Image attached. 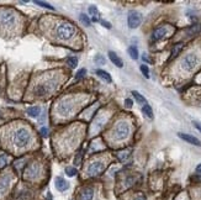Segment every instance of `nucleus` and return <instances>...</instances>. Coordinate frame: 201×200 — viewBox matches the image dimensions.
<instances>
[{
  "label": "nucleus",
  "mask_w": 201,
  "mask_h": 200,
  "mask_svg": "<svg viewBox=\"0 0 201 200\" xmlns=\"http://www.w3.org/2000/svg\"><path fill=\"white\" fill-rule=\"evenodd\" d=\"M18 13L11 9H0V34H11L18 26Z\"/></svg>",
  "instance_id": "1"
},
{
  "label": "nucleus",
  "mask_w": 201,
  "mask_h": 200,
  "mask_svg": "<svg viewBox=\"0 0 201 200\" xmlns=\"http://www.w3.org/2000/svg\"><path fill=\"white\" fill-rule=\"evenodd\" d=\"M54 36L57 40H60L63 42L74 41L77 37V29L74 27L73 24L68 21H59L54 27Z\"/></svg>",
  "instance_id": "2"
},
{
  "label": "nucleus",
  "mask_w": 201,
  "mask_h": 200,
  "mask_svg": "<svg viewBox=\"0 0 201 200\" xmlns=\"http://www.w3.org/2000/svg\"><path fill=\"white\" fill-rule=\"evenodd\" d=\"M31 131L27 127H18L16 130H14L13 132V137H11V142L16 148H23L26 147L30 141H31Z\"/></svg>",
  "instance_id": "3"
},
{
  "label": "nucleus",
  "mask_w": 201,
  "mask_h": 200,
  "mask_svg": "<svg viewBox=\"0 0 201 200\" xmlns=\"http://www.w3.org/2000/svg\"><path fill=\"white\" fill-rule=\"evenodd\" d=\"M57 84H58L57 77H49V78H47V79H43L42 82H40V83L36 85V88H35V94H36V97L43 98V97L49 95V94L57 88Z\"/></svg>",
  "instance_id": "4"
},
{
  "label": "nucleus",
  "mask_w": 201,
  "mask_h": 200,
  "mask_svg": "<svg viewBox=\"0 0 201 200\" xmlns=\"http://www.w3.org/2000/svg\"><path fill=\"white\" fill-rule=\"evenodd\" d=\"M111 139L116 142L126 140L130 135V125L126 121H119L111 130Z\"/></svg>",
  "instance_id": "5"
},
{
  "label": "nucleus",
  "mask_w": 201,
  "mask_h": 200,
  "mask_svg": "<svg viewBox=\"0 0 201 200\" xmlns=\"http://www.w3.org/2000/svg\"><path fill=\"white\" fill-rule=\"evenodd\" d=\"M200 63V58L196 53H188L180 61V67L184 72H193L198 68Z\"/></svg>",
  "instance_id": "6"
},
{
  "label": "nucleus",
  "mask_w": 201,
  "mask_h": 200,
  "mask_svg": "<svg viewBox=\"0 0 201 200\" xmlns=\"http://www.w3.org/2000/svg\"><path fill=\"white\" fill-rule=\"evenodd\" d=\"M74 109H77L74 98H64L57 105V113L60 116H69L74 111Z\"/></svg>",
  "instance_id": "7"
},
{
  "label": "nucleus",
  "mask_w": 201,
  "mask_h": 200,
  "mask_svg": "<svg viewBox=\"0 0 201 200\" xmlns=\"http://www.w3.org/2000/svg\"><path fill=\"white\" fill-rule=\"evenodd\" d=\"M104 169H105V163H104V161L95 160L89 164V167H88V169H86V173H88L89 177H95V176H99L100 173H102Z\"/></svg>",
  "instance_id": "8"
},
{
  "label": "nucleus",
  "mask_w": 201,
  "mask_h": 200,
  "mask_svg": "<svg viewBox=\"0 0 201 200\" xmlns=\"http://www.w3.org/2000/svg\"><path fill=\"white\" fill-rule=\"evenodd\" d=\"M142 22V14L136 11V10H132L128 13V16H127V24L131 29H137Z\"/></svg>",
  "instance_id": "9"
},
{
  "label": "nucleus",
  "mask_w": 201,
  "mask_h": 200,
  "mask_svg": "<svg viewBox=\"0 0 201 200\" xmlns=\"http://www.w3.org/2000/svg\"><path fill=\"white\" fill-rule=\"evenodd\" d=\"M41 173V168L39 163H31L26 167L25 169V178L27 179H35L40 176Z\"/></svg>",
  "instance_id": "10"
},
{
  "label": "nucleus",
  "mask_w": 201,
  "mask_h": 200,
  "mask_svg": "<svg viewBox=\"0 0 201 200\" xmlns=\"http://www.w3.org/2000/svg\"><path fill=\"white\" fill-rule=\"evenodd\" d=\"M167 34H168V29H167L165 26L158 27V29H156V30L153 31V34H152V40L159 41L162 40V39H164V37L167 36Z\"/></svg>",
  "instance_id": "11"
},
{
  "label": "nucleus",
  "mask_w": 201,
  "mask_h": 200,
  "mask_svg": "<svg viewBox=\"0 0 201 200\" xmlns=\"http://www.w3.org/2000/svg\"><path fill=\"white\" fill-rule=\"evenodd\" d=\"M94 198V189L91 187H85L83 188L79 194V199L80 200H93Z\"/></svg>",
  "instance_id": "12"
},
{
  "label": "nucleus",
  "mask_w": 201,
  "mask_h": 200,
  "mask_svg": "<svg viewBox=\"0 0 201 200\" xmlns=\"http://www.w3.org/2000/svg\"><path fill=\"white\" fill-rule=\"evenodd\" d=\"M10 180H11V178H10L9 174H5L0 178V197L6 193V190L10 185Z\"/></svg>",
  "instance_id": "13"
},
{
  "label": "nucleus",
  "mask_w": 201,
  "mask_h": 200,
  "mask_svg": "<svg viewBox=\"0 0 201 200\" xmlns=\"http://www.w3.org/2000/svg\"><path fill=\"white\" fill-rule=\"evenodd\" d=\"M178 136L180 137L181 140L186 141L188 143H191V145H194V146H199V147H201V141L199 140V139H196V137H194V136H191V135L179 132V134H178Z\"/></svg>",
  "instance_id": "14"
},
{
  "label": "nucleus",
  "mask_w": 201,
  "mask_h": 200,
  "mask_svg": "<svg viewBox=\"0 0 201 200\" xmlns=\"http://www.w3.org/2000/svg\"><path fill=\"white\" fill-rule=\"evenodd\" d=\"M54 183H56V188H57L59 192H65V190L69 188V183L64 179V178H62V177H57Z\"/></svg>",
  "instance_id": "15"
},
{
  "label": "nucleus",
  "mask_w": 201,
  "mask_h": 200,
  "mask_svg": "<svg viewBox=\"0 0 201 200\" xmlns=\"http://www.w3.org/2000/svg\"><path fill=\"white\" fill-rule=\"evenodd\" d=\"M109 58H110V61H111L116 67H119V68H121V67L123 66L122 60H121L120 57H119L115 52H112V51H110V52H109Z\"/></svg>",
  "instance_id": "16"
},
{
  "label": "nucleus",
  "mask_w": 201,
  "mask_h": 200,
  "mask_svg": "<svg viewBox=\"0 0 201 200\" xmlns=\"http://www.w3.org/2000/svg\"><path fill=\"white\" fill-rule=\"evenodd\" d=\"M40 113H41L40 106H31V108L27 109V114L30 116H32V118H37L40 115Z\"/></svg>",
  "instance_id": "17"
},
{
  "label": "nucleus",
  "mask_w": 201,
  "mask_h": 200,
  "mask_svg": "<svg viewBox=\"0 0 201 200\" xmlns=\"http://www.w3.org/2000/svg\"><path fill=\"white\" fill-rule=\"evenodd\" d=\"M96 74L100 77L102 80H105L106 83H111V77H110V74L107 73V72H105V71H101V69H98L96 71Z\"/></svg>",
  "instance_id": "18"
},
{
  "label": "nucleus",
  "mask_w": 201,
  "mask_h": 200,
  "mask_svg": "<svg viewBox=\"0 0 201 200\" xmlns=\"http://www.w3.org/2000/svg\"><path fill=\"white\" fill-rule=\"evenodd\" d=\"M142 113H143L148 119H153V110H152V108H151L148 104L143 105V108H142Z\"/></svg>",
  "instance_id": "19"
},
{
  "label": "nucleus",
  "mask_w": 201,
  "mask_h": 200,
  "mask_svg": "<svg viewBox=\"0 0 201 200\" xmlns=\"http://www.w3.org/2000/svg\"><path fill=\"white\" fill-rule=\"evenodd\" d=\"M127 52H128V55H130V57H131L132 60H138V50H137L135 46L128 47Z\"/></svg>",
  "instance_id": "20"
},
{
  "label": "nucleus",
  "mask_w": 201,
  "mask_h": 200,
  "mask_svg": "<svg viewBox=\"0 0 201 200\" xmlns=\"http://www.w3.org/2000/svg\"><path fill=\"white\" fill-rule=\"evenodd\" d=\"M132 95L135 97V99H136V101L138 103V104H141V105H146L147 104V100L144 99V97H142L141 94L138 93V92H132Z\"/></svg>",
  "instance_id": "21"
},
{
  "label": "nucleus",
  "mask_w": 201,
  "mask_h": 200,
  "mask_svg": "<svg viewBox=\"0 0 201 200\" xmlns=\"http://www.w3.org/2000/svg\"><path fill=\"white\" fill-rule=\"evenodd\" d=\"M89 13H90V15L93 16V21H99V18H98V9L95 8V6H89Z\"/></svg>",
  "instance_id": "22"
},
{
  "label": "nucleus",
  "mask_w": 201,
  "mask_h": 200,
  "mask_svg": "<svg viewBox=\"0 0 201 200\" xmlns=\"http://www.w3.org/2000/svg\"><path fill=\"white\" fill-rule=\"evenodd\" d=\"M130 157V151H123V152H120L117 153V158L121 161V162H125L127 161V158Z\"/></svg>",
  "instance_id": "23"
},
{
  "label": "nucleus",
  "mask_w": 201,
  "mask_h": 200,
  "mask_svg": "<svg viewBox=\"0 0 201 200\" xmlns=\"http://www.w3.org/2000/svg\"><path fill=\"white\" fill-rule=\"evenodd\" d=\"M181 48H183V45H181V43H178V45L174 46V48H173V51H172V58H174V57L178 56V53L180 52Z\"/></svg>",
  "instance_id": "24"
},
{
  "label": "nucleus",
  "mask_w": 201,
  "mask_h": 200,
  "mask_svg": "<svg viewBox=\"0 0 201 200\" xmlns=\"http://www.w3.org/2000/svg\"><path fill=\"white\" fill-rule=\"evenodd\" d=\"M65 174H67L68 177H74V176L77 174V169H75L74 167H67V168H65Z\"/></svg>",
  "instance_id": "25"
},
{
  "label": "nucleus",
  "mask_w": 201,
  "mask_h": 200,
  "mask_svg": "<svg viewBox=\"0 0 201 200\" xmlns=\"http://www.w3.org/2000/svg\"><path fill=\"white\" fill-rule=\"evenodd\" d=\"M79 19H80L81 24H84L85 26H90V20H89V18L85 15V14H80V16H79Z\"/></svg>",
  "instance_id": "26"
},
{
  "label": "nucleus",
  "mask_w": 201,
  "mask_h": 200,
  "mask_svg": "<svg viewBox=\"0 0 201 200\" xmlns=\"http://www.w3.org/2000/svg\"><path fill=\"white\" fill-rule=\"evenodd\" d=\"M67 62H68V64H69L72 68H75L77 64H78V60H77L75 57H69V58L67 60Z\"/></svg>",
  "instance_id": "27"
},
{
  "label": "nucleus",
  "mask_w": 201,
  "mask_h": 200,
  "mask_svg": "<svg viewBox=\"0 0 201 200\" xmlns=\"http://www.w3.org/2000/svg\"><path fill=\"white\" fill-rule=\"evenodd\" d=\"M141 72L146 78H149V69H148V67L146 64H142L141 66Z\"/></svg>",
  "instance_id": "28"
},
{
  "label": "nucleus",
  "mask_w": 201,
  "mask_h": 200,
  "mask_svg": "<svg viewBox=\"0 0 201 200\" xmlns=\"http://www.w3.org/2000/svg\"><path fill=\"white\" fill-rule=\"evenodd\" d=\"M35 4H37V5H40V6H42V8H47V9H49V10H53L54 8L53 6H51L48 3H43V1H35Z\"/></svg>",
  "instance_id": "29"
},
{
  "label": "nucleus",
  "mask_w": 201,
  "mask_h": 200,
  "mask_svg": "<svg viewBox=\"0 0 201 200\" xmlns=\"http://www.w3.org/2000/svg\"><path fill=\"white\" fill-rule=\"evenodd\" d=\"M85 74H86V69H85V68H83V69H79V71H78V73L75 74V79H77V80L81 79V78H83V77H84Z\"/></svg>",
  "instance_id": "30"
},
{
  "label": "nucleus",
  "mask_w": 201,
  "mask_h": 200,
  "mask_svg": "<svg viewBox=\"0 0 201 200\" xmlns=\"http://www.w3.org/2000/svg\"><path fill=\"white\" fill-rule=\"evenodd\" d=\"M95 63H99V64H104L105 63V58L100 56V55H98V56H95Z\"/></svg>",
  "instance_id": "31"
},
{
  "label": "nucleus",
  "mask_w": 201,
  "mask_h": 200,
  "mask_svg": "<svg viewBox=\"0 0 201 200\" xmlns=\"http://www.w3.org/2000/svg\"><path fill=\"white\" fill-rule=\"evenodd\" d=\"M5 164H6V156L3 155V156H0V168H3Z\"/></svg>",
  "instance_id": "32"
},
{
  "label": "nucleus",
  "mask_w": 201,
  "mask_h": 200,
  "mask_svg": "<svg viewBox=\"0 0 201 200\" xmlns=\"http://www.w3.org/2000/svg\"><path fill=\"white\" fill-rule=\"evenodd\" d=\"M80 158H81V151L80 152H78V155H77V158L74 161V163L77 164V166H79L80 164Z\"/></svg>",
  "instance_id": "33"
},
{
  "label": "nucleus",
  "mask_w": 201,
  "mask_h": 200,
  "mask_svg": "<svg viewBox=\"0 0 201 200\" xmlns=\"http://www.w3.org/2000/svg\"><path fill=\"white\" fill-rule=\"evenodd\" d=\"M132 100L131 99H126L125 100V105H126V108H132Z\"/></svg>",
  "instance_id": "34"
},
{
  "label": "nucleus",
  "mask_w": 201,
  "mask_h": 200,
  "mask_svg": "<svg viewBox=\"0 0 201 200\" xmlns=\"http://www.w3.org/2000/svg\"><path fill=\"white\" fill-rule=\"evenodd\" d=\"M41 134H42V136H44V137H46V136L48 135V130H47L46 127H42V129H41Z\"/></svg>",
  "instance_id": "35"
},
{
  "label": "nucleus",
  "mask_w": 201,
  "mask_h": 200,
  "mask_svg": "<svg viewBox=\"0 0 201 200\" xmlns=\"http://www.w3.org/2000/svg\"><path fill=\"white\" fill-rule=\"evenodd\" d=\"M101 25L105 26L106 29H111V25H110V22H107V21H101Z\"/></svg>",
  "instance_id": "36"
},
{
  "label": "nucleus",
  "mask_w": 201,
  "mask_h": 200,
  "mask_svg": "<svg viewBox=\"0 0 201 200\" xmlns=\"http://www.w3.org/2000/svg\"><path fill=\"white\" fill-rule=\"evenodd\" d=\"M193 124H194V126H195V127H196V129H198V130H199V131L201 132V124H200V122H198V121H194Z\"/></svg>",
  "instance_id": "37"
},
{
  "label": "nucleus",
  "mask_w": 201,
  "mask_h": 200,
  "mask_svg": "<svg viewBox=\"0 0 201 200\" xmlns=\"http://www.w3.org/2000/svg\"><path fill=\"white\" fill-rule=\"evenodd\" d=\"M196 173L201 174V163L200 164H198V167H196Z\"/></svg>",
  "instance_id": "38"
},
{
  "label": "nucleus",
  "mask_w": 201,
  "mask_h": 200,
  "mask_svg": "<svg viewBox=\"0 0 201 200\" xmlns=\"http://www.w3.org/2000/svg\"><path fill=\"white\" fill-rule=\"evenodd\" d=\"M143 61H146V62H149L148 57H147V55H143Z\"/></svg>",
  "instance_id": "39"
},
{
  "label": "nucleus",
  "mask_w": 201,
  "mask_h": 200,
  "mask_svg": "<svg viewBox=\"0 0 201 200\" xmlns=\"http://www.w3.org/2000/svg\"><path fill=\"white\" fill-rule=\"evenodd\" d=\"M46 200H52V195H51L49 193L47 194V198H46Z\"/></svg>",
  "instance_id": "40"
},
{
  "label": "nucleus",
  "mask_w": 201,
  "mask_h": 200,
  "mask_svg": "<svg viewBox=\"0 0 201 200\" xmlns=\"http://www.w3.org/2000/svg\"><path fill=\"white\" fill-rule=\"evenodd\" d=\"M136 200H146V199H144L143 197H138V198H137V199H136Z\"/></svg>",
  "instance_id": "41"
}]
</instances>
